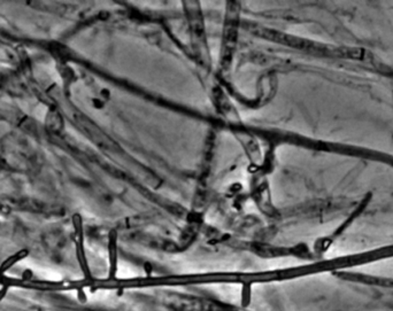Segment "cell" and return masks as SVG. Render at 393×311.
Segmentation results:
<instances>
[{"mask_svg": "<svg viewBox=\"0 0 393 311\" xmlns=\"http://www.w3.org/2000/svg\"><path fill=\"white\" fill-rule=\"evenodd\" d=\"M7 292H8V286H3L1 289H0V302H1L2 299L6 296Z\"/></svg>", "mask_w": 393, "mask_h": 311, "instance_id": "obj_2", "label": "cell"}, {"mask_svg": "<svg viewBox=\"0 0 393 311\" xmlns=\"http://www.w3.org/2000/svg\"><path fill=\"white\" fill-rule=\"evenodd\" d=\"M28 254H29L28 251H26V249H22V251L17 252L14 255L9 256L8 259H6L5 261L1 263V265H0V276H2V274L5 273L7 270H9L10 267H12L13 265H15V264L17 262H20L21 259H26Z\"/></svg>", "mask_w": 393, "mask_h": 311, "instance_id": "obj_1", "label": "cell"}]
</instances>
